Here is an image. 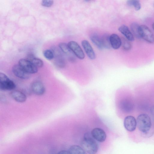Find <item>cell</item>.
Returning a JSON list of instances; mask_svg holds the SVG:
<instances>
[{
	"instance_id": "1",
	"label": "cell",
	"mask_w": 154,
	"mask_h": 154,
	"mask_svg": "<svg viewBox=\"0 0 154 154\" xmlns=\"http://www.w3.org/2000/svg\"><path fill=\"white\" fill-rule=\"evenodd\" d=\"M93 138L89 133H85L81 143L82 147L89 154H96L98 151V145Z\"/></svg>"
},
{
	"instance_id": "2",
	"label": "cell",
	"mask_w": 154,
	"mask_h": 154,
	"mask_svg": "<svg viewBox=\"0 0 154 154\" xmlns=\"http://www.w3.org/2000/svg\"><path fill=\"white\" fill-rule=\"evenodd\" d=\"M136 121L137 127L141 132L146 133L149 131L151 126V121L148 115L145 113L139 115Z\"/></svg>"
},
{
	"instance_id": "3",
	"label": "cell",
	"mask_w": 154,
	"mask_h": 154,
	"mask_svg": "<svg viewBox=\"0 0 154 154\" xmlns=\"http://www.w3.org/2000/svg\"><path fill=\"white\" fill-rule=\"evenodd\" d=\"M16 87L14 82L3 73H0V89L1 90L6 91L13 90Z\"/></svg>"
},
{
	"instance_id": "4",
	"label": "cell",
	"mask_w": 154,
	"mask_h": 154,
	"mask_svg": "<svg viewBox=\"0 0 154 154\" xmlns=\"http://www.w3.org/2000/svg\"><path fill=\"white\" fill-rule=\"evenodd\" d=\"M140 32L141 38L149 43L154 42V35L147 26L144 25L140 26Z\"/></svg>"
},
{
	"instance_id": "5",
	"label": "cell",
	"mask_w": 154,
	"mask_h": 154,
	"mask_svg": "<svg viewBox=\"0 0 154 154\" xmlns=\"http://www.w3.org/2000/svg\"><path fill=\"white\" fill-rule=\"evenodd\" d=\"M57 48H54L52 50L54 54V58H55V65L58 68H62L65 66L66 62L62 54L63 52Z\"/></svg>"
},
{
	"instance_id": "6",
	"label": "cell",
	"mask_w": 154,
	"mask_h": 154,
	"mask_svg": "<svg viewBox=\"0 0 154 154\" xmlns=\"http://www.w3.org/2000/svg\"><path fill=\"white\" fill-rule=\"evenodd\" d=\"M18 64L30 74L35 73L38 72V68L31 62L26 59L20 60L18 62Z\"/></svg>"
},
{
	"instance_id": "7",
	"label": "cell",
	"mask_w": 154,
	"mask_h": 154,
	"mask_svg": "<svg viewBox=\"0 0 154 154\" xmlns=\"http://www.w3.org/2000/svg\"><path fill=\"white\" fill-rule=\"evenodd\" d=\"M68 45L76 57L81 60L84 58L85 54L77 42L74 41H71L68 43Z\"/></svg>"
},
{
	"instance_id": "8",
	"label": "cell",
	"mask_w": 154,
	"mask_h": 154,
	"mask_svg": "<svg viewBox=\"0 0 154 154\" xmlns=\"http://www.w3.org/2000/svg\"><path fill=\"white\" fill-rule=\"evenodd\" d=\"M59 47L63 53L67 57L68 60L70 62L72 63L75 62V56L69 48L68 44L65 43L61 42L59 43Z\"/></svg>"
},
{
	"instance_id": "9",
	"label": "cell",
	"mask_w": 154,
	"mask_h": 154,
	"mask_svg": "<svg viewBox=\"0 0 154 154\" xmlns=\"http://www.w3.org/2000/svg\"><path fill=\"white\" fill-rule=\"evenodd\" d=\"M12 72L16 76L21 79H27L30 76V74L25 71L18 64L13 66Z\"/></svg>"
},
{
	"instance_id": "10",
	"label": "cell",
	"mask_w": 154,
	"mask_h": 154,
	"mask_svg": "<svg viewBox=\"0 0 154 154\" xmlns=\"http://www.w3.org/2000/svg\"><path fill=\"white\" fill-rule=\"evenodd\" d=\"M124 125L125 128L129 131H133L137 126V121L133 116H128L124 120Z\"/></svg>"
},
{
	"instance_id": "11",
	"label": "cell",
	"mask_w": 154,
	"mask_h": 154,
	"mask_svg": "<svg viewBox=\"0 0 154 154\" xmlns=\"http://www.w3.org/2000/svg\"><path fill=\"white\" fill-rule=\"evenodd\" d=\"M31 88L33 92L37 95H42L45 92L44 85L42 82L39 81L33 82L31 84Z\"/></svg>"
},
{
	"instance_id": "12",
	"label": "cell",
	"mask_w": 154,
	"mask_h": 154,
	"mask_svg": "<svg viewBox=\"0 0 154 154\" xmlns=\"http://www.w3.org/2000/svg\"><path fill=\"white\" fill-rule=\"evenodd\" d=\"M91 134L92 137L99 142H103L106 139V134L102 129L98 128L93 129L91 131Z\"/></svg>"
},
{
	"instance_id": "13",
	"label": "cell",
	"mask_w": 154,
	"mask_h": 154,
	"mask_svg": "<svg viewBox=\"0 0 154 154\" xmlns=\"http://www.w3.org/2000/svg\"><path fill=\"white\" fill-rule=\"evenodd\" d=\"M82 45L88 57L91 60L94 59L95 54L89 42L86 40H83L82 42Z\"/></svg>"
},
{
	"instance_id": "14",
	"label": "cell",
	"mask_w": 154,
	"mask_h": 154,
	"mask_svg": "<svg viewBox=\"0 0 154 154\" xmlns=\"http://www.w3.org/2000/svg\"><path fill=\"white\" fill-rule=\"evenodd\" d=\"M10 94L11 97L17 102L23 103L26 100V95L20 91H13L11 92Z\"/></svg>"
},
{
	"instance_id": "15",
	"label": "cell",
	"mask_w": 154,
	"mask_h": 154,
	"mask_svg": "<svg viewBox=\"0 0 154 154\" xmlns=\"http://www.w3.org/2000/svg\"><path fill=\"white\" fill-rule=\"evenodd\" d=\"M119 31L122 33L127 40L130 41L134 40V36L128 27L123 25L120 26L119 29Z\"/></svg>"
},
{
	"instance_id": "16",
	"label": "cell",
	"mask_w": 154,
	"mask_h": 154,
	"mask_svg": "<svg viewBox=\"0 0 154 154\" xmlns=\"http://www.w3.org/2000/svg\"><path fill=\"white\" fill-rule=\"evenodd\" d=\"M110 40L111 47L114 49L119 48L122 45V40L117 34H113L110 36Z\"/></svg>"
},
{
	"instance_id": "17",
	"label": "cell",
	"mask_w": 154,
	"mask_h": 154,
	"mask_svg": "<svg viewBox=\"0 0 154 154\" xmlns=\"http://www.w3.org/2000/svg\"><path fill=\"white\" fill-rule=\"evenodd\" d=\"M120 107L121 109L125 112H129L133 109L134 104L133 102L129 99H125L121 103Z\"/></svg>"
},
{
	"instance_id": "18",
	"label": "cell",
	"mask_w": 154,
	"mask_h": 154,
	"mask_svg": "<svg viewBox=\"0 0 154 154\" xmlns=\"http://www.w3.org/2000/svg\"><path fill=\"white\" fill-rule=\"evenodd\" d=\"M68 151L70 154H87L82 147L77 145L71 146Z\"/></svg>"
},
{
	"instance_id": "19",
	"label": "cell",
	"mask_w": 154,
	"mask_h": 154,
	"mask_svg": "<svg viewBox=\"0 0 154 154\" xmlns=\"http://www.w3.org/2000/svg\"><path fill=\"white\" fill-rule=\"evenodd\" d=\"M92 42L98 48L102 49L103 48L101 38H100L98 35L93 34L91 35L90 37Z\"/></svg>"
},
{
	"instance_id": "20",
	"label": "cell",
	"mask_w": 154,
	"mask_h": 154,
	"mask_svg": "<svg viewBox=\"0 0 154 154\" xmlns=\"http://www.w3.org/2000/svg\"><path fill=\"white\" fill-rule=\"evenodd\" d=\"M140 26L136 22H133L131 23L130 28L131 32L134 36L136 38H141L140 32Z\"/></svg>"
},
{
	"instance_id": "21",
	"label": "cell",
	"mask_w": 154,
	"mask_h": 154,
	"mask_svg": "<svg viewBox=\"0 0 154 154\" xmlns=\"http://www.w3.org/2000/svg\"><path fill=\"white\" fill-rule=\"evenodd\" d=\"M102 45L103 48L109 49L112 47L110 40V36L108 34L104 35L101 38Z\"/></svg>"
},
{
	"instance_id": "22",
	"label": "cell",
	"mask_w": 154,
	"mask_h": 154,
	"mask_svg": "<svg viewBox=\"0 0 154 154\" xmlns=\"http://www.w3.org/2000/svg\"><path fill=\"white\" fill-rule=\"evenodd\" d=\"M127 4L130 6H134L136 11L139 10L141 8V4L139 1L130 0L127 1Z\"/></svg>"
},
{
	"instance_id": "23",
	"label": "cell",
	"mask_w": 154,
	"mask_h": 154,
	"mask_svg": "<svg viewBox=\"0 0 154 154\" xmlns=\"http://www.w3.org/2000/svg\"><path fill=\"white\" fill-rule=\"evenodd\" d=\"M30 62L37 68L42 67L44 64L43 61L41 59L35 57Z\"/></svg>"
},
{
	"instance_id": "24",
	"label": "cell",
	"mask_w": 154,
	"mask_h": 154,
	"mask_svg": "<svg viewBox=\"0 0 154 154\" xmlns=\"http://www.w3.org/2000/svg\"><path fill=\"white\" fill-rule=\"evenodd\" d=\"M122 40V45L123 49L126 51L131 49V45L129 42L130 41L126 38H123Z\"/></svg>"
},
{
	"instance_id": "25",
	"label": "cell",
	"mask_w": 154,
	"mask_h": 154,
	"mask_svg": "<svg viewBox=\"0 0 154 154\" xmlns=\"http://www.w3.org/2000/svg\"><path fill=\"white\" fill-rule=\"evenodd\" d=\"M43 55L48 60H51L54 57V54L52 50H45L43 52Z\"/></svg>"
},
{
	"instance_id": "26",
	"label": "cell",
	"mask_w": 154,
	"mask_h": 154,
	"mask_svg": "<svg viewBox=\"0 0 154 154\" xmlns=\"http://www.w3.org/2000/svg\"><path fill=\"white\" fill-rule=\"evenodd\" d=\"M53 2L54 1L53 0H42L41 2V5L44 7H51L52 5Z\"/></svg>"
},
{
	"instance_id": "27",
	"label": "cell",
	"mask_w": 154,
	"mask_h": 154,
	"mask_svg": "<svg viewBox=\"0 0 154 154\" xmlns=\"http://www.w3.org/2000/svg\"><path fill=\"white\" fill-rule=\"evenodd\" d=\"M57 154H70L69 151L62 150L59 151Z\"/></svg>"
},
{
	"instance_id": "28",
	"label": "cell",
	"mask_w": 154,
	"mask_h": 154,
	"mask_svg": "<svg viewBox=\"0 0 154 154\" xmlns=\"http://www.w3.org/2000/svg\"><path fill=\"white\" fill-rule=\"evenodd\" d=\"M151 113L154 115V106L151 107Z\"/></svg>"
},
{
	"instance_id": "29",
	"label": "cell",
	"mask_w": 154,
	"mask_h": 154,
	"mask_svg": "<svg viewBox=\"0 0 154 154\" xmlns=\"http://www.w3.org/2000/svg\"><path fill=\"white\" fill-rule=\"evenodd\" d=\"M152 28L153 29V30H154V23H153L152 25Z\"/></svg>"
}]
</instances>
